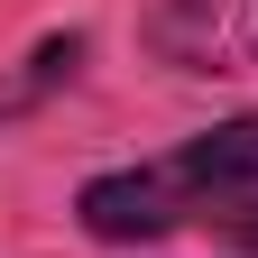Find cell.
Here are the masks:
<instances>
[{
  "label": "cell",
  "mask_w": 258,
  "mask_h": 258,
  "mask_svg": "<svg viewBox=\"0 0 258 258\" xmlns=\"http://www.w3.org/2000/svg\"><path fill=\"white\" fill-rule=\"evenodd\" d=\"M148 55L175 74H240L258 64V0H157Z\"/></svg>",
  "instance_id": "cell-2"
},
{
  "label": "cell",
  "mask_w": 258,
  "mask_h": 258,
  "mask_svg": "<svg viewBox=\"0 0 258 258\" xmlns=\"http://www.w3.org/2000/svg\"><path fill=\"white\" fill-rule=\"evenodd\" d=\"M83 231L92 240H166V231H212L258 249V111L221 120L203 139H184L175 157L92 175L83 184Z\"/></svg>",
  "instance_id": "cell-1"
}]
</instances>
